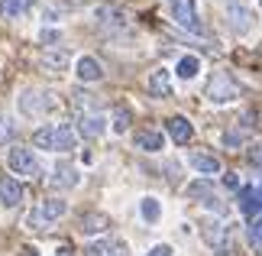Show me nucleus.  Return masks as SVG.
<instances>
[{
	"label": "nucleus",
	"mask_w": 262,
	"mask_h": 256,
	"mask_svg": "<svg viewBox=\"0 0 262 256\" xmlns=\"http://www.w3.org/2000/svg\"><path fill=\"white\" fill-rule=\"evenodd\" d=\"M33 146L36 149H52V152H72L78 146V133L68 124H52V127H39L33 133Z\"/></svg>",
	"instance_id": "f257e3e1"
},
{
	"label": "nucleus",
	"mask_w": 262,
	"mask_h": 256,
	"mask_svg": "<svg viewBox=\"0 0 262 256\" xmlns=\"http://www.w3.org/2000/svg\"><path fill=\"white\" fill-rule=\"evenodd\" d=\"M65 214H68V201H62V198H46V201H39L36 211L26 218V227H33V230H49L58 218H65Z\"/></svg>",
	"instance_id": "f03ea898"
},
{
	"label": "nucleus",
	"mask_w": 262,
	"mask_h": 256,
	"mask_svg": "<svg viewBox=\"0 0 262 256\" xmlns=\"http://www.w3.org/2000/svg\"><path fill=\"white\" fill-rule=\"evenodd\" d=\"M239 97V81L230 75V71H214L207 81V101L214 104H230V101Z\"/></svg>",
	"instance_id": "7ed1b4c3"
},
{
	"label": "nucleus",
	"mask_w": 262,
	"mask_h": 256,
	"mask_svg": "<svg viewBox=\"0 0 262 256\" xmlns=\"http://www.w3.org/2000/svg\"><path fill=\"white\" fill-rule=\"evenodd\" d=\"M55 107V94L52 91H42V88H26L19 94V114L23 117H42Z\"/></svg>",
	"instance_id": "20e7f679"
},
{
	"label": "nucleus",
	"mask_w": 262,
	"mask_h": 256,
	"mask_svg": "<svg viewBox=\"0 0 262 256\" xmlns=\"http://www.w3.org/2000/svg\"><path fill=\"white\" fill-rule=\"evenodd\" d=\"M7 166L13 175H26V179H36L39 172V159L33 156V149H26V146H16V149H10V156H7Z\"/></svg>",
	"instance_id": "39448f33"
},
{
	"label": "nucleus",
	"mask_w": 262,
	"mask_h": 256,
	"mask_svg": "<svg viewBox=\"0 0 262 256\" xmlns=\"http://www.w3.org/2000/svg\"><path fill=\"white\" fill-rule=\"evenodd\" d=\"M168 10H172V19L181 29H188V33H201V19H198L194 0H168Z\"/></svg>",
	"instance_id": "423d86ee"
},
{
	"label": "nucleus",
	"mask_w": 262,
	"mask_h": 256,
	"mask_svg": "<svg viewBox=\"0 0 262 256\" xmlns=\"http://www.w3.org/2000/svg\"><path fill=\"white\" fill-rule=\"evenodd\" d=\"M227 19H230V29L239 36H246L253 29V10L239 4V0H227Z\"/></svg>",
	"instance_id": "0eeeda50"
},
{
	"label": "nucleus",
	"mask_w": 262,
	"mask_h": 256,
	"mask_svg": "<svg viewBox=\"0 0 262 256\" xmlns=\"http://www.w3.org/2000/svg\"><path fill=\"white\" fill-rule=\"evenodd\" d=\"M104 130H107V120L100 110H84L81 117H78V133H81L84 140H97V136H104Z\"/></svg>",
	"instance_id": "6e6552de"
},
{
	"label": "nucleus",
	"mask_w": 262,
	"mask_h": 256,
	"mask_svg": "<svg viewBox=\"0 0 262 256\" xmlns=\"http://www.w3.org/2000/svg\"><path fill=\"white\" fill-rule=\"evenodd\" d=\"M201 237H204L207 247L224 250V247H227V224H220V221H204V224H201Z\"/></svg>",
	"instance_id": "1a4fd4ad"
},
{
	"label": "nucleus",
	"mask_w": 262,
	"mask_h": 256,
	"mask_svg": "<svg viewBox=\"0 0 262 256\" xmlns=\"http://www.w3.org/2000/svg\"><path fill=\"white\" fill-rule=\"evenodd\" d=\"M239 211L249 221H256L262 214V188H239Z\"/></svg>",
	"instance_id": "9d476101"
},
{
	"label": "nucleus",
	"mask_w": 262,
	"mask_h": 256,
	"mask_svg": "<svg viewBox=\"0 0 262 256\" xmlns=\"http://www.w3.org/2000/svg\"><path fill=\"white\" fill-rule=\"evenodd\" d=\"M52 188H75L78 182H81V175H78V169L72 166V162H58V166L52 169Z\"/></svg>",
	"instance_id": "9b49d317"
},
{
	"label": "nucleus",
	"mask_w": 262,
	"mask_h": 256,
	"mask_svg": "<svg viewBox=\"0 0 262 256\" xmlns=\"http://www.w3.org/2000/svg\"><path fill=\"white\" fill-rule=\"evenodd\" d=\"M84 256H129V247L123 240H94Z\"/></svg>",
	"instance_id": "f8f14e48"
},
{
	"label": "nucleus",
	"mask_w": 262,
	"mask_h": 256,
	"mask_svg": "<svg viewBox=\"0 0 262 256\" xmlns=\"http://www.w3.org/2000/svg\"><path fill=\"white\" fill-rule=\"evenodd\" d=\"M165 130H168V136H172L178 146L191 143V136H194V127L188 124V117H168L165 120Z\"/></svg>",
	"instance_id": "ddd939ff"
},
{
	"label": "nucleus",
	"mask_w": 262,
	"mask_h": 256,
	"mask_svg": "<svg viewBox=\"0 0 262 256\" xmlns=\"http://www.w3.org/2000/svg\"><path fill=\"white\" fill-rule=\"evenodd\" d=\"M19 201H23V185H19L16 179L4 175L0 179V204H4V208H16Z\"/></svg>",
	"instance_id": "4468645a"
},
{
	"label": "nucleus",
	"mask_w": 262,
	"mask_h": 256,
	"mask_svg": "<svg viewBox=\"0 0 262 256\" xmlns=\"http://www.w3.org/2000/svg\"><path fill=\"white\" fill-rule=\"evenodd\" d=\"M123 10H120L117 4H104L97 10V26L100 29H123Z\"/></svg>",
	"instance_id": "2eb2a0df"
},
{
	"label": "nucleus",
	"mask_w": 262,
	"mask_h": 256,
	"mask_svg": "<svg viewBox=\"0 0 262 256\" xmlns=\"http://www.w3.org/2000/svg\"><path fill=\"white\" fill-rule=\"evenodd\" d=\"M75 75L81 81H100V78H104V68H100V62L94 55H81L78 65H75Z\"/></svg>",
	"instance_id": "dca6fc26"
},
{
	"label": "nucleus",
	"mask_w": 262,
	"mask_h": 256,
	"mask_svg": "<svg viewBox=\"0 0 262 256\" xmlns=\"http://www.w3.org/2000/svg\"><path fill=\"white\" fill-rule=\"evenodd\" d=\"M149 94L152 97H168L172 94V75H168L165 68H156L152 75H149Z\"/></svg>",
	"instance_id": "f3484780"
},
{
	"label": "nucleus",
	"mask_w": 262,
	"mask_h": 256,
	"mask_svg": "<svg viewBox=\"0 0 262 256\" xmlns=\"http://www.w3.org/2000/svg\"><path fill=\"white\" fill-rule=\"evenodd\" d=\"M188 162L201 172V175H217V172H220V159L210 156V152H191Z\"/></svg>",
	"instance_id": "a211bd4d"
},
{
	"label": "nucleus",
	"mask_w": 262,
	"mask_h": 256,
	"mask_svg": "<svg viewBox=\"0 0 262 256\" xmlns=\"http://www.w3.org/2000/svg\"><path fill=\"white\" fill-rule=\"evenodd\" d=\"M33 10V0H0V16L4 19H19Z\"/></svg>",
	"instance_id": "6ab92c4d"
},
{
	"label": "nucleus",
	"mask_w": 262,
	"mask_h": 256,
	"mask_svg": "<svg viewBox=\"0 0 262 256\" xmlns=\"http://www.w3.org/2000/svg\"><path fill=\"white\" fill-rule=\"evenodd\" d=\"M68 62H72V55H68L65 49H49V52L42 55V68L46 71H65Z\"/></svg>",
	"instance_id": "aec40b11"
},
{
	"label": "nucleus",
	"mask_w": 262,
	"mask_h": 256,
	"mask_svg": "<svg viewBox=\"0 0 262 256\" xmlns=\"http://www.w3.org/2000/svg\"><path fill=\"white\" fill-rule=\"evenodd\" d=\"M162 146H165L162 133H156V130H143V133H136V149H143V152H159Z\"/></svg>",
	"instance_id": "412c9836"
},
{
	"label": "nucleus",
	"mask_w": 262,
	"mask_h": 256,
	"mask_svg": "<svg viewBox=\"0 0 262 256\" xmlns=\"http://www.w3.org/2000/svg\"><path fill=\"white\" fill-rule=\"evenodd\" d=\"M188 194H191V198H204L207 208L220 211V201L214 198V188H210V182H191V185H188Z\"/></svg>",
	"instance_id": "4be33fe9"
},
{
	"label": "nucleus",
	"mask_w": 262,
	"mask_h": 256,
	"mask_svg": "<svg viewBox=\"0 0 262 256\" xmlns=\"http://www.w3.org/2000/svg\"><path fill=\"white\" fill-rule=\"evenodd\" d=\"M139 214H143L146 224H156L159 218H162V204H159V198H152V194L143 198V201H139Z\"/></svg>",
	"instance_id": "5701e85b"
},
{
	"label": "nucleus",
	"mask_w": 262,
	"mask_h": 256,
	"mask_svg": "<svg viewBox=\"0 0 262 256\" xmlns=\"http://www.w3.org/2000/svg\"><path fill=\"white\" fill-rule=\"evenodd\" d=\"M107 227H110V221L104 218V214H84L81 218V233H100Z\"/></svg>",
	"instance_id": "b1692460"
},
{
	"label": "nucleus",
	"mask_w": 262,
	"mask_h": 256,
	"mask_svg": "<svg viewBox=\"0 0 262 256\" xmlns=\"http://www.w3.org/2000/svg\"><path fill=\"white\" fill-rule=\"evenodd\" d=\"M178 78H185V81H191V78H194L198 75V71H201V58L198 55H185V58H181V62H178Z\"/></svg>",
	"instance_id": "393cba45"
},
{
	"label": "nucleus",
	"mask_w": 262,
	"mask_h": 256,
	"mask_svg": "<svg viewBox=\"0 0 262 256\" xmlns=\"http://www.w3.org/2000/svg\"><path fill=\"white\" fill-rule=\"evenodd\" d=\"M129 124H133V114H129V107H117V110H114V130H117V133H126Z\"/></svg>",
	"instance_id": "a878e982"
},
{
	"label": "nucleus",
	"mask_w": 262,
	"mask_h": 256,
	"mask_svg": "<svg viewBox=\"0 0 262 256\" xmlns=\"http://www.w3.org/2000/svg\"><path fill=\"white\" fill-rule=\"evenodd\" d=\"M249 243H253V247H262V214L253 221V227H249Z\"/></svg>",
	"instance_id": "bb28decb"
},
{
	"label": "nucleus",
	"mask_w": 262,
	"mask_h": 256,
	"mask_svg": "<svg viewBox=\"0 0 262 256\" xmlns=\"http://www.w3.org/2000/svg\"><path fill=\"white\" fill-rule=\"evenodd\" d=\"M7 140H13V124H10L7 117H0V146H4Z\"/></svg>",
	"instance_id": "cd10ccee"
},
{
	"label": "nucleus",
	"mask_w": 262,
	"mask_h": 256,
	"mask_svg": "<svg viewBox=\"0 0 262 256\" xmlns=\"http://www.w3.org/2000/svg\"><path fill=\"white\" fill-rule=\"evenodd\" d=\"M146 256H172V247H165V243H159V247H152Z\"/></svg>",
	"instance_id": "c85d7f7f"
},
{
	"label": "nucleus",
	"mask_w": 262,
	"mask_h": 256,
	"mask_svg": "<svg viewBox=\"0 0 262 256\" xmlns=\"http://www.w3.org/2000/svg\"><path fill=\"white\" fill-rule=\"evenodd\" d=\"M224 185H227V188H239V179H236V172H227V175H224Z\"/></svg>",
	"instance_id": "c756f323"
},
{
	"label": "nucleus",
	"mask_w": 262,
	"mask_h": 256,
	"mask_svg": "<svg viewBox=\"0 0 262 256\" xmlns=\"http://www.w3.org/2000/svg\"><path fill=\"white\" fill-rule=\"evenodd\" d=\"M42 43H58V33H55V29H46V33H42Z\"/></svg>",
	"instance_id": "7c9ffc66"
},
{
	"label": "nucleus",
	"mask_w": 262,
	"mask_h": 256,
	"mask_svg": "<svg viewBox=\"0 0 262 256\" xmlns=\"http://www.w3.org/2000/svg\"><path fill=\"white\" fill-rule=\"evenodd\" d=\"M55 256H75V250H72V247H68V243H62V247H58V250H55Z\"/></svg>",
	"instance_id": "2f4dec72"
},
{
	"label": "nucleus",
	"mask_w": 262,
	"mask_h": 256,
	"mask_svg": "<svg viewBox=\"0 0 262 256\" xmlns=\"http://www.w3.org/2000/svg\"><path fill=\"white\" fill-rule=\"evenodd\" d=\"M23 256H36V250H29V247H26V250H23Z\"/></svg>",
	"instance_id": "473e14b6"
},
{
	"label": "nucleus",
	"mask_w": 262,
	"mask_h": 256,
	"mask_svg": "<svg viewBox=\"0 0 262 256\" xmlns=\"http://www.w3.org/2000/svg\"><path fill=\"white\" fill-rule=\"evenodd\" d=\"M259 10H262V0H259Z\"/></svg>",
	"instance_id": "72a5a7b5"
}]
</instances>
